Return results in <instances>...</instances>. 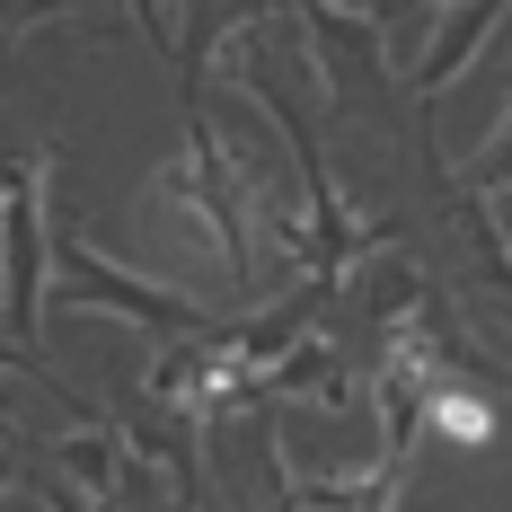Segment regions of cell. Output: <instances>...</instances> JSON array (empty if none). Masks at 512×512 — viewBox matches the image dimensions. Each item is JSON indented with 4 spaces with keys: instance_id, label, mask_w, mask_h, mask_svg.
Listing matches in <instances>:
<instances>
[{
    "instance_id": "1",
    "label": "cell",
    "mask_w": 512,
    "mask_h": 512,
    "mask_svg": "<svg viewBox=\"0 0 512 512\" xmlns=\"http://www.w3.org/2000/svg\"><path fill=\"white\" fill-rule=\"evenodd\" d=\"M151 195L204 221L212 248H221V265H230V283H248V274H256V248H248L256 221H248V195H239V159H230V142L212 133L204 98L186 106V159H168V168H159Z\"/></svg>"
},
{
    "instance_id": "2",
    "label": "cell",
    "mask_w": 512,
    "mask_h": 512,
    "mask_svg": "<svg viewBox=\"0 0 512 512\" xmlns=\"http://www.w3.org/2000/svg\"><path fill=\"white\" fill-rule=\"evenodd\" d=\"M62 256V309H106V318H133V327H151L168 345H186V336H212V309H195L186 292H168L151 274H133V265H115L98 256L89 239H53Z\"/></svg>"
},
{
    "instance_id": "3",
    "label": "cell",
    "mask_w": 512,
    "mask_h": 512,
    "mask_svg": "<svg viewBox=\"0 0 512 512\" xmlns=\"http://www.w3.org/2000/svg\"><path fill=\"white\" fill-rule=\"evenodd\" d=\"M0 230H9V274H0V301H9V362H36V327H45V159H9V204H0Z\"/></svg>"
},
{
    "instance_id": "4",
    "label": "cell",
    "mask_w": 512,
    "mask_h": 512,
    "mask_svg": "<svg viewBox=\"0 0 512 512\" xmlns=\"http://www.w3.org/2000/svg\"><path fill=\"white\" fill-rule=\"evenodd\" d=\"M265 389L239 345L230 336H186V345H159L151 354V398H168V415H186V424H221V415H239Z\"/></svg>"
},
{
    "instance_id": "5",
    "label": "cell",
    "mask_w": 512,
    "mask_h": 512,
    "mask_svg": "<svg viewBox=\"0 0 512 512\" xmlns=\"http://www.w3.org/2000/svg\"><path fill=\"white\" fill-rule=\"evenodd\" d=\"M309 62H318V80L336 89L345 106H362L380 80H389V27L371 18V9H309Z\"/></svg>"
},
{
    "instance_id": "6",
    "label": "cell",
    "mask_w": 512,
    "mask_h": 512,
    "mask_svg": "<svg viewBox=\"0 0 512 512\" xmlns=\"http://www.w3.org/2000/svg\"><path fill=\"white\" fill-rule=\"evenodd\" d=\"M486 27H504V9L495 0H468V9H442V27H433V45H424V62L407 71L415 98H442L451 80H460L468 62H477V45H486Z\"/></svg>"
},
{
    "instance_id": "7",
    "label": "cell",
    "mask_w": 512,
    "mask_h": 512,
    "mask_svg": "<svg viewBox=\"0 0 512 512\" xmlns=\"http://www.w3.org/2000/svg\"><path fill=\"white\" fill-rule=\"evenodd\" d=\"M27 451H53L80 495H98V512L124 504V442H115L106 424H80V433H62V442H27Z\"/></svg>"
},
{
    "instance_id": "8",
    "label": "cell",
    "mask_w": 512,
    "mask_h": 512,
    "mask_svg": "<svg viewBox=\"0 0 512 512\" xmlns=\"http://www.w3.org/2000/svg\"><path fill=\"white\" fill-rule=\"evenodd\" d=\"M265 389H274V398H318L327 415H354V380H345L336 345H318V336L274 362V371H265Z\"/></svg>"
},
{
    "instance_id": "9",
    "label": "cell",
    "mask_w": 512,
    "mask_h": 512,
    "mask_svg": "<svg viewBox=\"0 0 512 512\" xmlns=\"http://www.w3.org/2000/svg\"><path fill=\"white\" fill-rule=\"evenodd\" d=\"M318 301H327V283H309V292H292V301H274L265 318H248V327L230 336V345H239V362H248L256 380L292 354V345H309V309H318Z\"/></svg>"
},
{
    "instance_id": "10",
    "label": "cell",
    "mask_w": 512,
    "mask_h": 512,
    "mask_svg": "<svg viewBox=\"0 0 512 512\" xmlns=\"http://www.w3.org/2000/svg\"><path fill=\"white\" fill-rule=\"evenodd\" d=\"M292 512H398V468H362V477H283Z\"/></svg>"
},
{
    "instance_id": "11",
    "label": "cell",
    "mask_w": 512,
    "mask_h": 512,
    "mask_svg": "<svg viewBox=\"0 0 512 512\" xmlns=\"http://www.w3.org/2000/svg\"><path fill=\"white\" fill-rule=\"evenodd\" d=\"M433 433H442V442H460V451H486V442H495V407H486L477 389L451 380V389L433 398Z\"/></svg>"
},
{
    "instance_id": "12",
    "label": "cell",
    "mask_w": 512,
    "mask_h": 512,
    "mask_svg": "<svg viewBox=\"0 0 512 512\" xmlns=\"http://www.w3.org/2000/svg\"><path fill=\"white\" fill-rule=\"evenodd\" d=\"M451 371H468V380H495V389L512 398V362H477V345H468V336H451Z\"/></svg>"
},
{
    "instance_id": "13",
    "label": "cell",
    "mask_w": 512,
    "mask_h": 512,
    "mask_svg": "<svg viewBox=\"0 0 512 512\" xmlns=\"http://www.w3.org/2000/svg\"><path fill=\"white\" fill-rule=\"evenodd\" d=\"M486 221H495V230L512 239V195H495V204H486Z\"/></svg>"
}]
</instances>
